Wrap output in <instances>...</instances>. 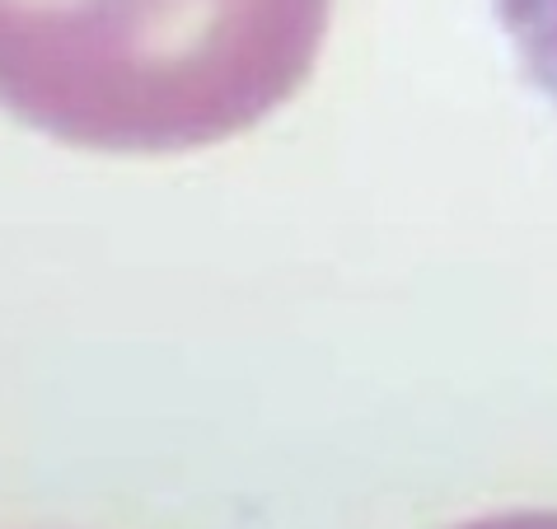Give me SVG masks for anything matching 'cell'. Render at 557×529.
<instances>
[{
    "instance_id": "1",
    "label": "cell",
    "mask_w": 557,
    "mask_h": 529,
    "mask_svg": "<svg viewBox=\"0 0 557 529\" xmlns=\"http://www.w3.org/2000/svg\"><path fill=\"white\" fill-rule=\"evenodd\" d=\"M333 0H5L14 118L81 150L178 155L309 81Z\"/></svg>"
},
{
    "instance_id": "2",
    "label": "cell",
    "mask_w": 557,
    "mask_h": 529,
    "mask_svg": "<svg viewBox=\"0 0 557 529\" xmlns=\"http://www.w3.org/2000/svg\"><path fill=\"white\" fill-rule=\"evenodd\" d=\"M520 71L557 113V0H492Z\"/></svg>"
},
{
    "instance_id": "3",
    "label": "cell",
    "mask_w": 557,
    "mask_h": 529,
    "mask_svg": "<svg viewBox=\"0 0 557 529\" xmlns=\"http://www.w3.org/2000/svg\"><path fill=\"white\" fill-rule=\"evenodd\" d=\"M463 529H557V510H520V516H497V520H478Z\"/></svg>"
}]
</instances>
